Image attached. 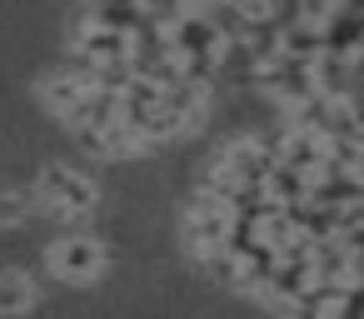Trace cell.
I'll use <instances>...</instances> for the list:
<instances>
[{"mask_svg":"<svg viewBox=\"0 0 364 319\" xmlns=\"http://www.w3.org/2000/svg\"><path fill=\"white\" fill-rule=\"evenodd\" d=\"M36 304V279L26 269H0V314H26Z\"/></svg>","mask_w":364,"mask_h":319,"instance_id":"cell-6","label":"cell"},{"mask_svg":"<svg viewBox=\"0 0 364 319\" xmlns=\"http://www.w3.org/2000/svg\"><path fill=\"white\" fill-rule=\"evenodd\" d=\"M215 165H220L240 190L259 195V190H264V180H269V170H274V150H269V145H259V140H235V145H225V150L215 155Z\"/></svg>","mask_w":364,"mask_h":319,"instance_id":"cell-2","label":"cell"},{"mask_svg":"<svg viewBox=\"0 0 364 319\" xmlns=\"http://www.w3.org/2000/svg\"><path fill=\"white\" fill-rule=\"evenodd\" d=\"M31 210H36L31 190H0V225H21L31 220Z\"/></svg>","mask_w":364,"mask_h":319,"instance_id":"cell-7","label":"cell"},{"mask_svg":"<svg viewBox=\"0 0 364 319\" xmlns=\"http://www.w3.org/2000/svg\"><path fill=\"white\" fill-rule=\"evenodd\" d=\"M41 95H46V105L65 120V115L90 95V75H50V80L41 85Z\"/></svg>","mask_w":364,"mask_h":319,"instance_id":"cell-5","label":"cell"},{"mask_svg":"<svg viewBox=\"0 0 364 319\" xmlns=\"http://www.w3.org/2000/svg\"><path fill=\"white\" fill-rule=\"evenodd\" d=\"M36 205H46L60 220H75V215L95 210V185L80 170H70V165H50L41 175V185H36Z\"/></svg>","mask_w":364,"mask_h":319,"instance_id":"cell-1","label":"cell"},{"mask_svg":"<svg viewBox=\"0 0 364 319\" xmlns=\"http://www.w3.org/2000/svg\"><path fill=\"white\" fill-rule=\"evenodd\" d=\"M264 80H269V90H274L289 110H299L304 100H314V95H319V90H314V70H309V65H299V60H284V55L264 70Z\"/></svg>","mask_w":364,"mask_h":319,"instance_id":"cell-4","label":"cell"},{"mask_svg":"<svg viewBox=\"0 0 364 319\" xmlns=\"http://www.w3.org/2000/svg\"><path fill=\"white\" fill-rule=\"evenodd\" d=\"M50 269L70 284H90L100 269H105V244L90 239V234H65L55 249H50Z\"/></svg>","mask_w":364,"mask_h":319,"instance_id":"cell-3","label":"cell"}]
</instances>
